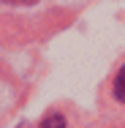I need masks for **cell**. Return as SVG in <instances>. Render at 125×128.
Wrapping results in <instances>:
<instances>
[{"mask_svg": "<svg viewBox=\"0 0 125 128\" xmlns=\"http://www.w3.org/2000/svg\"><path fill=\"white\" fill-rule=\"evenodd\" d=\"M114 96H117V101L125 104V66L120 68V74H117V79H114Z\"/></svg>", "mask_w": 125, "mask_h": 128, "instance_id": "obj_1", "label": "cell"}, {"mask_svg": "<svg viewBox=\"0 0 125 128\" xmlns=\"http://www.w3.org/2000/svg\"><path fill=\"white\" fill-rule=\"evenodd\" d=\"M41 128H65V117L63 114H46Z\"/></svg>", "mask_w": 125, "mask_h": 128, "instance_id": "obj_2", "label": "cell"}, {"mask_svg": "<svg viewBox=\"0 0 125 128\" xmlns=\"http://www.w3.org/2000/svg\"><path fill=\"white\" fill-rule=\"evenodd\" d=\"M0 3H35V0H0Z\"/></svg>", "mask_w": 125, "mask_h": 128, "instance_id": "obj_3", "label": "cell"}]
</instances>
